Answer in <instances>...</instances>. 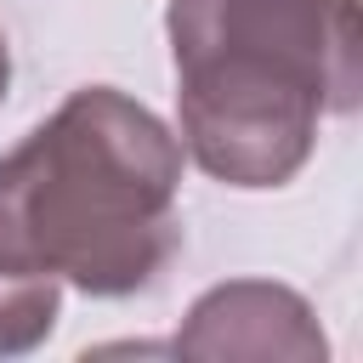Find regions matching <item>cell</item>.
<instances>
[{
  "mask_svg": "<svg viewBox=\"0 0 363 363\" xmlns=\"http://www.w3.org/2000/svg\"><path fill=\"white\" fill-rule=\"evenodd\" d=\"M182 142L113 85H79L0 153V272L119 301L182 250Z\"/></svg>",
  "mask_w": 363,
  "mask_h": 363,
  "instance_id": "6da1fadb",
  "label": "cell"
},
{
  "mask_svg": "<svg viewBox=\"0 0 363 363\" xmlns=\"http://www.w3.org/2000/svg\"><path fill=\"white\" fill-rule=\"evenodd\" d=\"M176 142L221 187H284L363 102L357 0H170Z\"/></svg>",
  "mask_w": 363,
  "mask_h": 363,
  "instance_id": "7a4b0ae2",
  "label": "cell"
},
{
  "mask_svg": "<svg viewBox=\"0 0 363 363\" xmlns=\"http://www.w3.org/2000/svg\"><path fill=\"white\" fill-rule=\"evenodd\" d=\"M170 352L204 363H323L329 340L301 289L272 278H227L187 306Z\"/></svg>",
  "mask_w": 363,
  "mask_h": 363,
  "instance_id": "3957f363",
  "label": "cell"
},
{
  "mask_svg": "<svg viewBox=\"0 0 363 363\" xmlns=\"http://www.w3.org/2000/svg\"><path fill=\"white\" fill-rule=\"evenodd\" d=\"M57 306H62V284L0 272V357L34 352L57 329Z\"/></svg>",
  "mask_w": 363,
  "mask_h": 363,
  "instance_id": "277c9868",
  "label": "cell"
},
{
  "mask_svg": "<svg viewBox=\"0 0 363 363\" xmlns=\"http://www.w3.org/2000/svg\"><path fill=\"white\" fill-rule=\"evenodd\" d=\"M6 85H11V51H6V34H0V102H6Z\"/></svg>",
  "mask_w": 363,
  "mask_h": 363,
  "instance_id": "5b68a950",
  "label": "cell"
}]
</instances>
